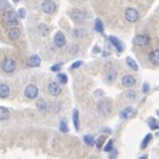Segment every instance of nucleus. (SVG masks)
<instances>
[{"label":"nucleus","mask_w":159,"mask_h":159,"mask_svg":"<svg viewBox=\"0 0 159 159\" xmlns=\"http://www.w3.org/2000/svg\"><path fill=\"white\" fill-rule=\"evenodd\" d=\"M134 114H135V111H134L133 107H125L121 113H119V117L123 118V119H126V118H131Z\"/></svg>","instance_id":"dca6fc26"},{"label":"nucleus","mask_w":159,"mask_h":159,"mask_svg":"<svg viewBox=\"0 0 159 159\" xmlns=\"http://www.w3.org/2000/svg\"><path fill=\"white\" fill-rule=\"evenodd\" d=\"M147 123H148V126H150L151 130H158V129H159V123L157 122L155 118H148Z\"/></svg>","instance_id":"5701e85b"},{"label":"nucleus","mask_w":159,"mask_h":159,"mask_svg":"<svg viewBox=\"0 0 159 159\" xmlns=\"http://www.w3.org/2000/svg\"><path fill=\"white\" fill-rule=\"evenodd\" d=\"M139 159H147L146 157H142V158H139Z\"/></svg>","instance_id":"a19ab883"},{"label":"nucleus","mask_w":159,"mask_h":159,"mask_svg":"<svg viewBox=\"0 0 159 159\" xmlns=\"http://www.w3.org/2000/svg\"><path fill=\"white\" fill-rule=\"evenodd\" d=\"M60 130H61L62 133H68V125H66L65 119H62V121L60 122Z\"/></svg>","instance_id":"2f4dec72"},{"label":"nucleus","mask_w":159,"mask_h":159,"mask_svg":"<svg viewBox=\"0 0 159 159\" xmlns=\"http://www.w3.org/2000/svg\"><path fill=\"white\" fill-rule=\"evenodd\" d=\"M48 92L51 96L53 97H57L61 94V85H60L58 82L56 81H52V82H49V85H48Z\"/></svg>","instance_id":"423d86ee"},{"label":"nucleus","mask_w":159,"mask_h":159,"mask_svg":"<svg viewBox=\"0 0 159 159\" xmlns=\"http://www.w3.org/2000/svg\"><path fill=\"white\" fill-rule=\"evenodd\" d=\"M9 93H11V89L7 84H0V98H8Z\"/></svg>","instance_id":"2eb2a0df"},{"label":"nucleus","mask_w":159,"mask_h":159,"mask_svg":"<svg viewBox=\"0 0 159 159\" xmlns=\"http://www.w3.org/2000/svg\"><path fill=\"white\" fill-rule=\"evenodd\" d=\"M37 31L40 32L41 36H47V34L49 33V27L45 25V24H40V25L37 27Z\"/></svg>","instance_id":"4be33fe9"},{"label":"nucleus","mask_w":159,"mask_h":159,"mask_svg":"<svg viewBox=\"0 0 159 159\" xmlns=\"http://www.w3.org/2000/svg\"><path fill=\"white\" fill-rule=\"evenodd\" d=\"M61 69V64H56V65L52 66V72H58Z\"/></svg>","instance_id":"c9c22d12"},{"label":"nucleus","mask_w":159,"mask_h":159,"mask_svg":"<svg viewBox=\"0 0 159 159\" xmlns=\"http://www.w3.org/2000/svg\"><path fill=\"white\" fill-rule=\"evenodd\" d=\"M73 123L76 130L80 129V116H78V110H73Z\"/></svg>","instance_id":"b1692460"},{"label":"nucleus","mask_w":159,"mask_h":159,"mask_svg":"<svg viewBox=\"0 0 159 159\" xmlns=\"http://www.w3.org/2000/svg\"><path fill=\"white\" fill-rule=\"evenodd\" d=\"M9 118V110L4 106H0V121H6Z\"/></svg>","instance_id":"412c9836"},{"label":"nucleus","mask_w":159,"mask_h":159,"mask_svg":"<svg viewBox=\"0 0 159 159\" xmlns=\"http://www.w3.org/2000/svg\"><path fill=\"white\" fill-rule=\"evenodd\" d=\"M84 142H85L88 146H93L94 143H96V141H94L93 135H85V137H84Z\"/></svg>","instance_id":"c756f323"},{"label":"nucleus","mask_w":159,"mask_h":159,"mask_svg":"<svg viewBox=\"0 0 159 159\" xmlns=\"http://www.w3.org/2000/svg\"><path fill=\"white\" fill-rule=\"evenodd\" d=\"M36 106L40 111H45L47 109H48V103L45 102V99H43V98H40L36 101Z\"/></svg>","instance_id":"6ab92c4d"},{"label":"nucleus","mask_w":159,"mask_h":159,"mask_svg":"<svg viewBox=\"0 0 159 159\" xmlns=\"http://www.w3.org/2000/svg\"><path fill=\"white\" fill-rule=\"evenodd\" d=\"M73 36L76 39H82V37L86 36V31L85 29H82V28H76L73 31Z\"/></svg>","instance_id":"aec40b11"},{"label":"nucleus","mask_w":159,"mask_h":159,"mask_svg":"<svg viewBox=\"0 0 159 159\" xmlns=\"http://www.w3.org/2000/svg\"><path fill=\"white\" fill-rule=\"evenodd\" d=\"M41 8H43V11L45 12V13H52L56 11V3L53 2V0H45L43 4H41Z\"/></svg>","instance_id":"6e6552de"},{"label":"nucleus","mask_w":159,"mask_h":159,"mask_svg":"<svg viewBox=\"0 0 159 159\" xmlns=\"http://www.w3.org/2000/svg\"><path fill=\"white\" fill-rule=\"evenodd\" d=\"M57 77H58V81L61 82V84H66V82H68V77H66V74H64V73H58V74H57Z\"/></svg>","instance_id":"473e14b6"},{"label":"nucleus","mask_w":159,"mask_h":159,"mask_svg":"<svg viewBox=\"0 0 159 159\" xmlns=\"http://www.w3.org/2000/svg\"><path fill=\"white\" fill-rule=\"evenodd\" d=\"M3 23H4V25H8V27H12V28H16V25L19 24V20L16 17V13H15L13 11H6L3 13Z\"/></svg>","instance_id":"f257e3e1"},{"label":"nucleus","mask_w":159,"mask_h":159,"mask_svg":"<svg viewBox=\"0 0 159 159\" xmlns=\"http://www.w3.org/2000/svg\"><path fill=\"white\" fill-rule=\"evenodd\" d=\"M158 135H159V133H158Z\"/></svg>","instance_id":"c03bdc74"},{"label":"nucleus","mask_w":159,"mask_h":159,"mask_svg":"<svg viewBox=\"0 0 159 159\" xmlns=\"http://www.w3.org/2000/svg\"><path fill=\"white\" fill-rule=\"evenodd\" d=\"M17 15H19L20 19H24V17H25V9H24V8H20L19 12H17Z\"/></svg>","instance_id":"f704fd0d"},{"label":"nucleus","mask_w":159,"mask_h":159,"mask_svg":"<svg viewBox=\"0 0 159 159\" xmlns=\"http://www.w3.org/2000/svg\"><path fill=\"white\" fill-rule=\"evenodd\" d=\"M116 157H117V151H111L110 158H109V159H116Z\"/></svg>","instance_id":"58836bf2"},{"label":"nucleus","mask_w":159,"mask_h":159,"mask_svg":"<svg viewBox=\"0 0 159 159\" xmlns=\"http://www.w3.org/2000/svg\"><path fill=\"white\" fill-rule=\"evenodd\" d=\"M126 62H127V65L133 69V70H138V64L134 61L131 57H127V58H126Z\"/></svg>","instance_id":"a878e982"},{"label":"nucleus","mask_w":159,"mask_h":159,"mask_svg":"<svg viewBox=\"0 0 159 159\" xmlns=\"http://www.w3.org/2000/svg\"><path fill=\"white\" fill-rule=\"evenodd\" d=\"M94 96H102V92H101V90H97V92H94Z\"/></svg>","instance_id":"ea45409f"},{"label":"nucleus","mask_w":159,"mask_h":159,"mask_svg":"<svg viewBox=\"0 0 159 159\" xmlns=\"http://www.w3.org/2000/svg\"><path fill=\"white\" fill-rule=\"evenodd\" d=\"M116 77H117V72L114 70V69H111L110 66H107L106 72H105V80L110 84V82H113L114 80H116Z\"/></svg>","instance_id":"ddd939ff"},{"label":"nucleus","mask_w":159,"mask_h":159,"mask_svg":"<svg viewBox=\"0 0 159 159\" xmlns=\"http://www.w3.org/2000/svg\"><path fill=\"white\" fill-rule=\"evenodd\" d=\"M70 17L74 21H82L86 19V12L82 9H72L70 11Z\"/></svg>","instance_id":"0eeeda50"},{"label":"nucleus","mask_w":159,"mask_h":159,"mask_svg":"<svg viewBox=\"0 0 159 159\" xmlns=\"http://www.w3.org/2000/svg\"><path fill=\"white\" fill-rule=\"evenodd\" d=\"M20 36H21V31H20V29L16 27V28H11L8 31V37L11 39V40H19L20 39Z\"/></svg>","instance_id":"4468645a"},{"label":"nucleus","mask_w":159,"mask_h":159,"mask_svg":"<svg viewBox=\"0 0 159 159\" xmlns=\"http://www.w3.org/2000/svg\"><path fill=\"white\" fill-rule=\"evenodd\" d=\"M157 114H158V116H159V110H158V111H157Z\"/></svg>","instance_id":"37998d69"},{"label":"nucleus","mask_w":159,"mask_h":159,"mask_svg":"<svg viewBox=\"0 0 159 159\" xmlns=\"http://www.w3.org/2000/svg\"><path fill=\"white\" fill-rule=\"evenodd\" d=\"M125 19L127 20L129 23H135L137 20L139 19V13H138L137 9H134V8H126Z\"/></svg>","instance_id":"39448f33"},{"label":"nucleus","mask_w":159,"mask_h":159,"mask_svg":"<svg viewBox=\"0 0 159 159\" xmlns=\"http://www.w3.org/2000/svg\"><path fill=\"white\" fill-rule=\"evenodd\" d=\"M114 145V141H113V139H110V141H107V143H106V145L105 146H103V151H106V152H111L113 151V146Z\"/></svg>","instance_id":"cd10ccee"},{"label":"nucleus","mask_w":159,"mask_h":159,"mask_svg":"<svg viewBox=\"0 0 159 159\" xmlns=\"http://www.w3.org/2000/svg\"><path fill=\"white\" fill-rule=\"evenodd\" d=\"M9 9H11V7H9L7 0H0V11L6 12V11H9Z\"/></svg>","instance_id":"bb28decb"},{"label":"nucleus","mask_w":159,"mask_h":159,"mask_svg":"<svg viewBox=\"0 0 159 159\" xmlns=\"http://www.w3.org/2000/svg\"><path fill=\"white\" fill-rule=\"evenodd\" d=\"M151 138H152V135L151 134H147V135L145 137V139L142 141V145H141V148H146L147 147V145L150 143V141H151Z\"/></svg>","instance_id":"c85d7f7f"},{"label":"nucleus","mask_w":159,"mask_h":159,"mask_svg":"<svg viewBox=\"0 0 159 159\" xmlns=\"http://www.w3.org/2000/svg\"><path fill=\"white\" fill-rule=\"evenodd\" d=\"M82 65V61H76L74 64H72V66H70V70H73V69H77Z\"/></svg>","instance_id":"72a5a7b5"},{"label":"nucleus","mask_w":159,"mask_h":159,"mask_svg":"<svg viewBox=\"0 0 159 159\" xmlns=\"http://www.w3.org/2000/svg\"><path fill=\"white\" fill-rule=\"evenodd\" d=\"M148 60L152 65H159V49H154L148 53Z\"/></svg>","instance_id":"f8f14e48"},{"label":"nucleus","mask_w":159,"mask_h":159,"mask_svg":"<svg viewBox=\"0 0 159 159\" xmlns=\"http://www.w3.org/2000/svg\"><path fill=\"white\" fill-rule=\"evenodd\" d=\"M135 96H137L135 92H129L127 93V98L129 99H134V98H135Z\"/></svg>","instance_id":"e433bc0d"},{"label":"nucleus","mask_w":159,"mask_h":159,"mask_svg":"<svg viewBox=\"0 0 159 159\" xmlns=\"http://www.w3.org/2000/svg\"><path fill=\"white\" fill-rule=\"evenodd\" d=\"M13 2H16V3H17V2H20V0H13Z\"/></svg>","instance_id":"79ce46f5"},{"label":"nucleus","mask_w":159,"mask_h":159,"mask_svg":"<svg viewBox=\"0 0 159 159\" xmlns=\"http://www.w3.org/2000/svg\"><path fill=\"white\" fill-rule=\"evenodd\" d=\"M2 69H3V72H6V73H13L15 69H16V62H15V60L6 58L2 62Z\"/></svg>","instance_id":"f03ea898"},{"label":"nucleus","mask_w":159,"mask_h":159,"mask_svg":"<svg viewBox=\"0 0 159 159\" xmlns=\"http://www.w3.org/2000/svg\"><path fill=\"white\" fill-rule=\"evenodd\" d=\"M97 111L101 114V116H107L109 113L111 111V106L107 101H99L97 105Z\"/></svg>","instance_id":"20e7f679"},{"label":"nucleus","mask_w":159,"mask_h":159,"mask_svg":"<svg viewBox=\"0 0 159 159\" xmlns=\"http://www.w3.org/2000/svg\"><path fill=\"white\" fill-rule=\"evenodd\" d=\"M109 40H110V43L113 44L114 47H116V49H117V51H118L119 53H121V52L123 51V45H122V43L119 41V40H118L117 37H114V36H110V37H109Z\"/></svg>","instance_id":"a211bd4d"},{"label":"nucleus","mask_w":159,"mask_h":159,"mask_svg":"<svg viewBox=\"0 0 159 159\" xmlns=\"http://www.w3.org/2000/svg\"><path fill=\"white\" fill-rule=\"evenodd\" d=\"M24 94H25V97L28 99H34L39 96V88L36 85H33V84H29L25 88V90H24Z\"/></svg>","instance_id":"7ed1b4c3"},{"label":"nucleus","mask_w":159,"mask_h":159,"mask_svg":"<svg viewBox=\"0 0 159 159\" xmlns=\"http://www.w3.org/2000/svg\"><path fill=\"white\" fill-rule=\"evenodd\" d=\"M54 44H56V47L62 48V47L66 44V37H65V34H64L62 32H57L56 36H54Z\"/></svg>","instance_id":"9b49d317"},{"label":"nucleus","mask_w":159,"mask_h":159,"mask_svg":"<svg viewBox=\"0 0 159 159\" xmlns=\"http://www.w3.org/2000/svg\"><path fill=\"white\" fill-rule=\"evenodd\" d=\"M135 84H137V80L134 76H131V74H125V76L122 77V85L125 88H133Z\"/></svg>","instance_id":"9d476101"},{"label":"nucleus","mask_w":159,"mask_h":159,"mask_svg":"<svg viewBox=\"0 0 159 159\" xmlns=\"http://www.w3.org/2000/svg\"><path fill=\"white\" fill-rule=\"evenodd\" d=\"M94 29L99 33H103V23L101 21V19H96V25H94Z\"/></svg>","instance_id":"393cba45"},{"label":"nucleus","mask_w":159,"mask_h":159,"mask_svg":"<svg viewBox=\"0 0 159 159\" xmlns=\"http://www.w3.org/2000/svg\"><path fill=\"white\" fill-rule=\"evenodd\" d=\"M135 43L139 47H147L148 44H150V36H148L147 33L138 34V36L135 37Z\"/></svg>","instance_id":"1a4fd4ad"},{"label":"nucleus","mask_w":159,"mask_h":159,"mask_svg":"<svg viewBox=\"0 0 159 159\" xmlns=\"http://www.w3.org/2000/svg\"><path fill=\"white\" fill-rule=\"evenodd\" d=\"M40 64H41V60H40V57L37 56V54H32V56L28 58V65L29 66L36 68V66H40Z\"/></svg>","instance_id":"f3484780"},{"label":"nucleus","mask_w":159,"mask_h":159,"mask_svg":"<svg viewBox=\"0 0 159 159\" xmlns=\"http://www.w3.org/2000/svg\"><path fill=\"white\" fill-rule=\"evenodd\" d=\"M148 90H150V85H148L147 82L143 84V93H147Z\"/></svg>","instance_id":"4c0bfd02"},{"label":"nucleus","mask_w":159,"mask_h":159,"mask_svg":"<svg viewBox=\"0 0 159 159\" xmlns=\"http://www.w3.org/2000/svg\"><path fill=\"white\" fill-rule=\"evenodd\" d=\"M105 141H106V137L105 135H101L98 138V141L96 142V145H97V148H102L103 147V143H105Z\"/></svg>","instance_id":"7c9ffc66"}]
</instances>
